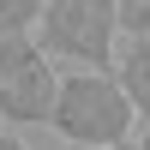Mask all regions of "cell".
<instances>
[{"label":"cell","instance_id":"obj_2","mask_svg":"<svg viewBox=\"0 0 150 150\" xmlns=\"http://www.w3.org/2000/svg\"><path fill=\"white\" fill-rule=\"evenodd\" d=\"M54 96H60V66L42 48V36L36 30L6 36L0 42V126H12V132L48 126Z\"/></svg>","mask_w":150,"mask_h":150},{"label":"cell","instance_id":"obj_6","mask_svg":"<svg viewBox=\"0 0 150 150\" xmlns=\"http://www.w3.org/2000/svg\"><path fill=\"white\" fill-rule=\"evenodd\" d=\"M120 6V36H150V0H114Z\"/></svg>","mask_w":150,"mask_h":150},{"label":"cell","instance_id":"obj_7","mask_svg":"<svg viewBox=\"0 0 150 150\" xmlns=\"http://www.w3.org/2000/svg\"><path fill=\"white\" fill-rule=\"evenodd\" d=\"M138 144H144V150H150V120H138Z\"/></svg>","mask_w":150,"mask_h":150},{"label":"cell","instance_id":"obj_4","mask_svg":"<svg viewBox=\"0 0 150 150\" xmlns=\"http://www.w3.org/2000/svg\"><path fill=\"white\" fill-rule=\"evenodd\" d=\"M114 78L126 84L138 120H150V36H120V48H114Z\"/></svg>","mask_w":150,"mask_h":150},{"label":"cell","instance_id":"obj_1","mask_svg":"<svg viewBox=\"0 0 150 150\" xmlns=\"http://www.w3.org/2000/svg\"><path fill=\"white\" fill-rule=\"evenodd\" d=\"M48 132L84 150H114L138 138V108H132L126 84L114 78V66H72L60 72V96L54 114H48Z\"/></svg>","mask_w":150,"mask_h":150},{"label":"cell","instance_id":"obj_5","mask_svg":"<svg viewBox=\"0 0 150 150\" xmlns=\"http://www.w3.org/2000/svg\"><path fill=\"white\" fill-rule=\"evenodd\" d=\"M42 18V0H0V42L6 36H30Z\"/></svg>","mask_w":150,"mask_h":150},{"label":"cell","instance_id":"obj_3","mask_svg":"<svg viewBox=\"0 0 150 150\" xmlns=\"http://www.w3.org/2000/svg\"><path fill=\"white\" fill-rule=\"evenodd\" d=\"M36 36L66 66H114L120 48V6L114 0H42Z\"/></svg>","mask_w":150,"mask_h":150}]
</instances>
